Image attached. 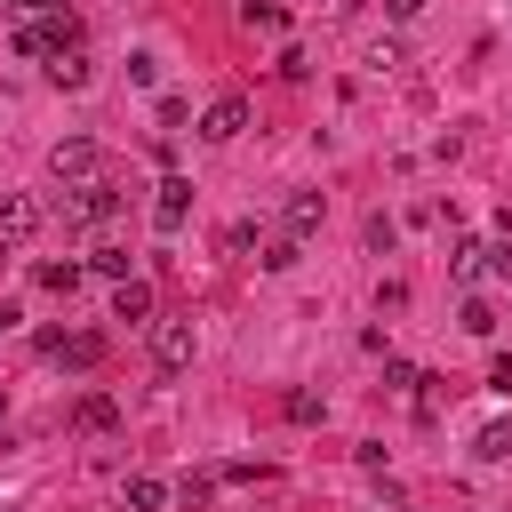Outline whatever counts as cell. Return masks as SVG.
<instances>
[{
    "instance_id": "cb8c5ba5",
    "label": "cell",
    "mask_w": 512,
    "mask_h": 512,
    "mask_svg": "<svg viewBox=\"0 0 512 512\" xmlns=\"http://www.w3.org/2000/svg\"><path fill=\"white\" fill-rule=\"evenodd\" d=\"M488 392H504V400H512V352H504V360L488 368Z\"/></svg>"
},
{
    "instance_id": "5b68a950",
    "label": "cell",
    "mask_w": 512,
    "mask_h": 512,
    "mask_svg": "<svg viewBox=\"0 0 512 512\" xmlns=\"http://www.w3.org/2000/svg\"><path fill=\"white\" fill-rule=\"evenodd\" d=\"M40 216H48V208H40L32 192H0V248H24V240L40 232Z\"/></svg>"
},
{
    "instance_id": "30bf717a",
    "label": "cell",
    "mask_w": 512,
    "mask_h": 512,
    "mask_svg": "<svg viewBox=\"0 0 512 512\" xmlns=\"http://www.w3.org/2000/svg\"><path fill=\"white\" fill-rule=\"evenodd\" d=\"M184 208H192V176H160V192H152V224H160V232H176V224H184Z\"/></svg>"
},
{
    "instance_id": "5bb4252c",
    "label": "cell",
    "mask_w": 512,
    "mask_h": 512,
    "mask_svg": "<svg viewBox=\"0 0 512 512\" xmlns=\"http://www.w3.org/2000/svg\"><path fill=\"white\" fill-rule=\"evenodd\" d=\"M48 80L56 88H88V48H56L48 56Z\"/></svg>"
},
{
    "instance_id": "7c38bea8",
    "label": "cell",
    "mask_w": 512,
    "mask_h": 512,
    "mask_svg": "<svg viewBox=\"0 0 512 512\" xmlns=\"http://www.w3.org/2000/svg\"><path fill=\"white\" fill-rule=\"evenodd\" d=\"M176 496V480H160V472H128V512H160Z\"/></svg>"
},
{
    "instance_id": "d4e9b609",
    "label": "cell",
    "mask_w": 512,
    "mask_h": 512,
    "mask_svg": "<svg viewBox=\"0 0 512 512\" xmlns=\"http://www.w3.org/2000/svg\"><path fill=\"white\" fill-rule=\"evenodd\" d=\"M384 16H424V0H384Z\"/></svg>"
},
{
    "instance_id": "7402d4cb",
    "label": "cell",
    "mask_w": 512,
    "mask_h": 512,
    "mask_svg": "<svg viewBox=\"0 0 512 512\" xmlns=\"http://www.w3.org/2000/svg\"><path fill=\"white\" fill-rule=\"evenodd\" d=\"M480 264H488L496 280H512V240H488V248H480Z\"/></svg>"
},
{
    "instance_id": "44dd1931",
    "label": "cell",
    "mask_w": 512,
    "mask_h": 512,
    "mask_svg": "<svg viewBox=\"0 0 512 512\" xmlns=\"http://www.w3.org/2000/svg\"><path fill=\"white\" fill-rule=\"evenodd\" d=\"M88 272H104V280H128V248H96V256H88Z\"/></svg>"
},
{
    "instance_id": "ffe728a7",
    "label": "cell",
    "mask_w": 512,
    "mask_h": 512,
    "mask_svg": "<svg viewBox=\"0 0 512 512\" xmlns=\"http://www.w3.org/2000/svg\"><path fill=\"white\" fill-rule=\"evenodd\" d=\"M464 336H496V304H488V296L464 304Z\"/></svg>"
},
{
    "instance_id": "9c48e42d",
    "label": "cell",
    "mask_w": 512,
    "mask_h": 512,
    "mask_svg": "<svg viewBox=\"0 0 512 512\" xmlns=\"http://www.w3.org/2000/svg\"><path fill=\"white\" fill-rule=\"evenodd\" d=\"M72 432H96V440L120 432V400H112V392H80V400H72Z\"/></svg>"
},
{
    "instance_id": "e0dca14e",
    "label": "cell",
    "mask_w": 512,
    "mask_h": 512,
    "mask_svg": "<svg viewBox=\"0 0 512 512\" xmlns=\"http://www.w3.org/2000/svg\"><path fill=\"white\" fill-rule=\"evenodd\" d=\"M216 488H224L216 472H184V480H176V504H184V512H200V504H208Z\"/></svg>"
},
{
    "instance_id": "7a4b0ae2",
    "label": "cell",
    "mask_w": 512,
    "mask_h": 512,
    "mask_svg": "<svg viewBox=\"0 0 512 512\" xmlns=\"http://www.w3.org/2000/svg\"><path fill=\"white\" fill-rule=\"evenodd\" d=\"M104 216H120V184H112V176L64 184V224H104Z\"/></svg>"
},
{
    "instance_id": "8fae6325",
    "label": "cell",
    "mask_w": 512,
    "mask_h": 512,
    "mask_svg": "<svg viewBox=\"0 0 512 512\" xmlns=\"http://www.w3.org/2000/svg\"><path fill=\"white\" fill-rule=\"evenodd\" d=\"M112 320L152 328V288H144V280H112Z\"/></svg>"
},
{
    "instance_id": "4316f807",
    "label": "cell",
    "mask_w": 512,
    "mask_h": 512,
    "mask_svg": "<svg viewBox=\"0 0 512 512\" xmlns=\"http://www.w3.org/2000/svg\"><path fill=\"white\" fill-rule=\"evenodd\" d=\"M408 512H416V504H408Z\"/></svg>"
},
{
    "instance_id": "ba28073f",
    "label": "cell",
    "mask_w": 512,
    "mask_h": 512,
    "mask_svg": "<svg viewBox=\"0 0 512 512\" xmlns=\"http://www.w3.org/2000/svg\"><path fill=\"white\" fill-rule=\"evenodd\" d=\"M40 352L64 360V368H96V360H104V336H96V328H80V336H40Z\"/></svg>"
},
{
    "instance_id": "52a82bcc",
    "label": "cell",
    "mask_w": 512,
    "mask_h": 512,
    "mask_svg": "<svg viewBox=\"0 0 512 512\" xmlns=\"http://www.w3.org/2000/svg\"><path fill=\"white\" fill-rule=\"evenodd\" d=\"M320 216H328V200H320V192H288V208H280V232L304 248V240L320 232Z\"/></svg>"
},
{
    "instance_id": "d6986e66",
    "label": "cell",
    "mask_w": 512,
    "mask_h": 512,
    "mask_svg": "<svg viewBox=\"0 0 512 512\" xmlns=\"http://www.w3.org/2000/svg\"><path fill=\"white\" fill-rule=\"evenodd\" d=\"M448 272H456V280H480V240H456V248H448Z\"/></svg>"
},
{
    "instance_id": "ac0fdd59",
    "label": "cell",
    "mask_w": 512,
    "mask_h": 512,
    "mask_svg": "<svg viewBox=\"0 0 512 512\" xmlns=\"http://www.w3.org/2000/svg\"><path fill=\"white\" fill-rule=\"evenodd\" d=\"M256 264H264V272H288V264H304V248L280 232V240H264V256H256Z\"/></svg>"
},
{
    "instance_id": "603a6c76",
    "label": "cell",
    "mask_w": 512,
    "mask_h": 512,
    "mask_svg": "<svg viewBox=\"0 0 512 512\" xmlns=\"http://www.w3.org/2000/svg\"><path fill=\"white\" fill-rule=\"evenodd\" d=\"M240 16H248V24H264V32H280V24H288V16H280V8H272V0H248V8H240Z\"/></svg>"
},
{
    "instance_id": "9a60e30c",
    "label": "cell",
    "mask_w": 512,
    "mask_h": 512,
    "mask_svg": "<svg viewBox=\"0 0 512 512\" xmlns=\"http://www.w3.org/2000/svg\"><path fill=\"white\" fill-rule=\"evenodd\" d=\"M280 416H288V424H320V416H328V400H320L312 384H296V392L280 400Z\"/></svg>"
},
{
    "instance_id": "6da1fadb",
    "label": "cell",
    "mask_w": 512,
    "mask_h": 512,
    "mask_svg": "<svg viewBox=\"0 0 512 512\" xmlns=\"http://www.w3.org/2000/svg\"><path fill=\"white\" fill-rule=\"evenodd\" d=\"M16 48H24V56H40V64H48V56H56V48H80V16H72V8H64V0H40V8H32V16H24V24H16Z\"/></svg>"
},
{
    "instance_id": "8992f818",
    "label": "cell",
    "mask_w": 512,
    "mask_h": 512,
    "mask_svg": "<svg viewBox=\"0 0 512 512\" xmlns=\"http://www.w3.org/2000/svg\"><path fill=\"white\" fill-rule=\"evenodd\" d=\"M240 128H248V96H240V88H232V96H216V104L200 112V136H208V144H232Z\"/></svg>"
},
{
    "instance_id": "2e32d148",
    "label": "cell",
    "mask_w": 512,
    "mask_h": 512,
    "mask_svg": "<svg viewBox=\"0 0 512 512\" xmlns=\"http://www.w3.org/2000/svg\"><path fill=\"white\" fill-rule=\"evenodd\" d=\"M32 280H40V288H48V296H72V288H80V280H88V264H40V272H32Z\"/></svg>"
},
{
    "instance_id": "484cf974",
    "label": "cell",
    "mask_w": 512,
    "mask_h": 512,
    "mask_svg": "<svg viewBox=\"0 0 512 512\" xmlns=\"http://www.w3.org/2000/svg\"><path fill=\"white\" fill-rule=\"evenodd\" d=\"M0 424H8V400H0Z\"/></svg>"
},
{
    "instance_id": "3957f363",
    "label": "cell",
    "mask_w": 512,
    "mask_h": 512,
    "mask_svg": "<svg viewBox=\"0 0 512 512\" xmlns=\"http://www.w3.org/2000/svg\"><path fill=\"white\" fill-rule=\"evenodd\" d=\"M48 168H56V184H88V176H104V152H96V136H56Z\"/></svg>"
},
{
    "instance_id": "277c9868",
    "label": "cell",
    "mask_w": 512,
    "mask_h": 512,
    "mask_svg": "<svg viewBox=\"0 0 512 512\" xmlns=\"http://www.w3.org/2000/svg\"><path fill=\"white\" fill-rule=\"evenodd\" d=\"M144 344H152V368H160V376H184V368H192V320H152Z\"/></svg>"
},
{
    "instance_id": "4fadbf2b",
    "label": "cell",
    "mask_w": 512,
    "mask_h": 512,
    "mask_svg": "<svg viewBox=\"0 0 512 512\" xmlns=\"http://www.w3.org/2000/svg\"><path fill=\"white\" fill-rule=\"evenodd\" d=\"M472 456H480V464H504V456H512V416L480 424V432H472Z\"/></svg>"
}]
</instances>
